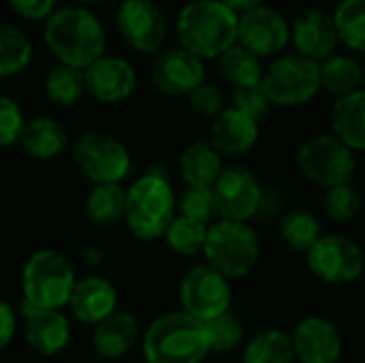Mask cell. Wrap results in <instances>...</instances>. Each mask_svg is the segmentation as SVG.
Here are the masks:
<instances>
[{
    "instance_id": "7c38bea8",
    "label": "cell",
    "mask_w": 365,
    "mask_h": 363,
    "mask_svg": "<svg viewBox=\"0 0 365 363\" xmlns=\"http://www.w3.org/2000/svg\"><path fill=\"white\" fill-rule=\"evenodd\" d=\"M218 218L248 223L263 203V188L257 175L246 167H227L214 184Z\"/></svg>"
},
{
    "instance_id": "6da1fadb",
    "label": "cell",
    "mask_w": 365,
    "mask_h": 363,
    "mask_svg": "<svg viewBox=\"0 0 365 363\" xmlns=\"http://www.w3.org/2000/svg\"><path fill=\"white\" fill-rule=\"evenodd\" d=\"M49 51L60 64L86 71L105 56L107 32L101 19L83 6L56 9L43 30Z\"/></svg>"
},
{
    "instance_id": "e0dca14e",
    "label": "cell",
    "mask_w": 365,
    "mask_h": 363,
    "mask_svg": "<svg viewBox=\"0 0 365 363\" xmlns=\"http://www.w3.org/2000/svg\"><path fill=\"white\" fill-rule=\"evenodd\" d=\"M86 90L98 103H122L137 88V73L133 64L120 56H103L86 71Z\"/></svg>"
},
{
    "instance_id": "836d02e7",
    "label": "cell",
    "mask_w": 365,
    "mask_h": 363,
    "mask_svg": "<svg viewBox=\"0 0 365 363\" xmlns=\"http://www.w3.org/2000/svg\"><path fill=\"white\" fill-rule=\"evenodd\" d=\"M207 229H210L207 225L178 214L165 233V242L173 252L184 255V257H192V255L203 252L205 240H207Z\"/></svg>"
},
{
    "instance_id": "5b68a950",
    "label": "cell",
    "mask_w": 365,
    "mask_h": 363,
    "mask_svg": "<svg viewBox=\"0 0 365 363\" xmlns=\"http://www.w3.org/2000/svg\"><path fill=\"white\" fill-rule=\"evenodd\" d=\"M77 285L71 261L49 248L36 250L28 257L21 270L24 304L43 310H62L68 306Z\"/></svg>"
},
{
    "instance_id": "8d00e7d4",
    "label": "cell",
    "mask_w": 365,
    "mask_h": 363,
    "mask_svg": "<svg viewBox=\"0 0 365 363\" xmlns=\"http://www.w3.org/2000/svg\"><path fill=\"white\" fill-rule=\"evenodd\" d=\"M178 210H180V216L203 223L207 227L214 225L218 218V210H216L212 188H190L188 186L178 201Z\"/></svg>"
},
{
    "instance_id": "8992f818",
    "label": "cell",
    "mask_w": 365,
    "mask_h": 363,
    "mask_svg": "<svg viewBox=\"0 0 365 363\" xmlns=\"http://www.w3.org/2000/svg\"><path fill=\"white\" fill-rule=\"evenodd\" d=\"M203 255L207 265L229 280L248 276L261 257V242L248 223L218 218L207 229Z\"/></svg>"
},
{
    "instance_id": "7bdbcfd3",
    "label": "cell",
    "mask_w": 365,
    "mask_h": 363,
    "mask_svg": "<svg viewBox=\"0 0 365 363\" xmlns=\"http://www.w3.org/2000/svg\"><path fill=\"white\" fill-rule=\"evenodd\" d=\"M227 6H231L235 13H248V11H252V9H257V6H261L263 4V0H222Z\"/></svg>"
},
{
    "instance_id": "4dcf8cb0",
    "label": "cell",
    "mask_w": 365,
    "mask_h": 363,
    "mask_svg": "<svg viewBox=\"0 0 365 363\" xmlns=\"http://www.w3.org/2000/svg\"><path fill=\"white\" fill-rule=\"evenodd\" d=\"M83 92H88L83 71L66 64H56L53 68H49L45 77V94L51 103L71 107L83 96Z\"/></svg>"
},
{
    "instance_id": "ffe728a7",
    "label": "cell",
    "mask_w": 365,
    "mask_h": 363,
    "mask_svg": "<svg viewBox=\"0 0 365 363\" xmlns=\"http://www.w3.org/2000/svg\"><path fill=\"white\" fill-rule=\"evenodd\" d=\"M259 122L235 107H225L212 122L210 143L225 156L235 158L250 152L259 141Z\"/></svg>"
},
{
    "instance_id": "ba28073f",
    "label": "cell",
    "mask_w": 365,
    "mask_h": 363,
    "mask_svg": "<svg viewBox=\"0 0 365 363\" xmlns=\"http://www.w3.org/2000/svg\"><path fill=\"white\" fill-rule=\"evenodd\" d=\"M263 86L274 105L302 107L321 90V64L297 51L284 53L265 68Z\"/></svg>"
},
{
    "instance_id": "74e56055",
    "label": "cell",
    "mask_w": 365,
    "mask_h": 363,
    "mask_svg": "<svg viewBox=\"0 0 365 363\" xmlns=\"http://www.w3.org/2000/svg\"><path fill=\"white\" fill-rule=\"evenodd\" d=\"M233 107L244 111L246 116L255 118L257 122H261L263 118L269 116L274 103L263 86L261 83H255V86H246V88H235L233 90Z\"/></svg>"
},
{
    "instance_id": "603a6c76",
    "label": "cell",
    "mask_w": 365,
    "mask_h": 363,
    "mask_svg": "<svg viewBox=\"0 0 365 363\" xmlns=\"http://www.w3.org/2000/svg\"><path fill=\"white\" fill-rule=\"evenodd\" d=\"M222 171V154L210 141H192L180 154V173L190 188H214Z\"/></svg>"
},
{
    "instance_id": "b9f144b4",
    "label": "cell",
    "mask_w": 365,
    "mask_h": 363,
    "mask_svg": "<svg viewBox=\"0 0 365 363\" xmlns=\"http://www.w3.org/2000/svg\"><path fill=\"white\" fill-rule=\"evenodd\" d=\"M15 329H17V317H15V310L0 300V353L11 344L13 336H15Z\"/></svg>"
},
{
    "instance_id": "44dd1931",
    "label": "cell",
    "mask_w": 365,
    "mask_h": 363,
    "mask_svg": "<svg viewBox=\"0 0 365 363\" xmlns=\"http://www.w3.org/2000/svg\"><path fill=\"white\" fill-rule=\"evenodd\" d=\"M68 308L77 321L98 325L118 310V291L109 280L98 276L77 280L68 300Z\"/></svg>"
},
{
    "instance_id": "d6986e66",
    "label": "cell",
    "mask_w": 365,
    "mask_h": 363,
    "mask_svg": "<svg viewBox=\"0 0 365 363\" xmlns=\"http://www.w3.org/2000/svg\"><path fill=\"white\" fill-rule=\"evenodd\" d=\"M24 338L32 351L45 357L62 353L71 342V323L62 310H43L24 304Z\"/></svg>"
},
{
    "instance_id": "277c9868",
    "label": "cell",
    "mask_w": 365,
    "mask_h": 363,
    "mask_svg": "<svg viewBox=\"0 0 365 363\" xmlns=\"http://www.w3.org/2000/svg\"><path fill=\"white\" fill-rule=\"evenodd\" d=\"M207 353L203 323L184 310L158 317L143 334L145 363H203Z\"/></svg>"
},
{
    "instance_id": "9a60e30c",
    "label": "cell",
    "mask_w": 365,
    "mask_h": 363,
    "mask_svg": "<svg viewBox=\"0 0 365 363\" xmlns=\"http://www.w3.org/2000/svg\"><path fill=\"white\" fill-rule=\"evenodd\" d=\"M150 79L152 86L167 96H188L205 81V64L184 47H171L156 56Z\"/></svg>"
},
{
    "instance_id": "52a82bcc",
    "label": "cell",
    "mask_w": 365,
    "mask_h": 363,
    "mask_svg": "<svg viewBox=\"0 0 365 363\" xmlns=\"http://www.w3.org/2000/svg\"><path fill=\"white\" fill-rule=\"evenodd\" d=\"M297 167L306 180L327 190L340 184H351L357 163L353 150L346 148L334 133H321L299 145Z\"/></svg>"
},
{
    "instance_id": "7a4b0ae2",
    "label": "cell",
    "mask_w": 365,
    "mask_h": 363,
    "mask_svg": "<svg viewBox=\"0 0 365 363\" xmlns=\"http://www.w3.org/2000/svg\"><path fill=\"white\" fill-rule=\"evenodd\" d=\"M240 13L222 0H192L182 6L175 34L180 47L201 60H218L237 43Z\"/></svg>"
},
{
    "instance_id": "f6af8a7d",
    "label": "cell",
    "mask_w": 365,
    "mask_h": 363,
    "mask_svg": "<svg viewBox=\"0 0 365 363\" xmlns=\"http://www.w3.org/2000/svg\"><path fill=\"white\" fill-rule=\"evenodd\" d=\"M364 88H365V64H364Z\"/></svg>"
},
{
    "instance_id": "4fadbf2b",
    "label": "cell",
    "mask_w": 365,
    "mask_h": 363,
    "mask_svg": "<svg viewBox=\"0 0 365 363\" xmlns=\"http://www.w3.org/2000/svg\"><path fill=\"white\" fill-rule=\"evenodd\" d=\"M115 24L122 39L139 53H156L167 39V19L154 0H122Z\"/></svg>"
},
{
    "instance_id": "7402d4cb",
    "label": "cell",
    "mask_w": 365,
    "mask_h": 363,
    "mask_svg": "<svg viewBox=\"0 0 365 363\" xmlns=\"http://www.w3.org/2000/svg\"><path fill=\"white\" fill-rule=\"evenodd\" d=\"M139 338V323L126 310H115L105 321L94 325L92 332V347L105 359H120L124 357Z\"/></svg>"
},
{
    "instance_id": "ac0fdd59",
    "label": "cell",
    "mask_w": 365,
    "mask_h": 363,
    "mask_svg": "<svg viewBox=\"0 0 365 363\" xmlns=\"http://www.w3.org/2000/svg\"><path fill=\"white\" fill-rule=\"evenodd\" d=\"M291 41L299 56L325 62L334 56L340 39L334 24V17L323 9H308L291 24Z\"/></svg>"
},
{
    "instance_id": "60d3db41",
    "label": "cell",
    "mask_w": 365,
    "mask_h": 363,
    "mask_svg": "<svg viewBox=\"0 0 365 363\" xmlns=\"http://www.w3.org/2000/svg\"><path fill=\"white\" fill-rule=\"evenodd\" d=\"M56 2L58 0H9L11 9L24 17V19H49V15L56 11Z\"/></svg>"
},
{
    "instance_id": "9c48e42d",
    "label": "cell",
    "mask_w": 365,
    "mask_h": 363,
    "mask_svg": "<svg viewBox=\"0 0 365 363\" xmlns=\"http://www.w3.org/2000/svg\"><path fill=\"white\" fill-rule=\"evenodd\" d=\"M75 163L94 184H120L130 173L126 145L103 131H88L75 141Z\"/></svg>"
},
{
    "instance_id": "4316f807",
    "label": "cell",
    "mask_w": 365,
    "mask_h": 363,
    "mask_svg": "<svg viewBox=\"0 0 365 363\" xmlns=\"http://www.w3.org/2000/svg\"><path fill=\"white\" fill-rule=\"evenodd\" d=\"M126 188L122 184H94L86 199V216L98 227H109L124 220Z\"/></svg>"
},
{
    "instance_id": "d590c367",
    "label": "cell",
    "mask_w": 365,
    "mask_h": 363,
    "mask_svg": "<svg viewBox=\"0 0 365 363\" xmlns=\"http://www.w3.org/2000/svg\"><path fill=\"white\" fill-rule=\"evenodd\" d=\"M323 210L325 214L336 223H349L353 220L361 210V197L355 190L353 184H340L334 188H327L323 195Z\"/></svg>"
},
{
    "instance_id": "d4e9b609",
    "label": "cell",
    "mask_w": 365,
    "mask_h": 363,
    "mask_svg": "<svg viewBox=\"0 0 365 363\" xmlns=\"http://www.w3.org/2000/svg\"><path fill=\"white\" fill-rule=\"evenodd\" d=\"M331 131L353 152H365V88L336 101Z\"/></svg>"
},
{
    "instance_id": "f546056e",
    "label": "cell",
    "mask_w": 365,
    "mask_h": 363,
    "mask_svg": "<svg viewBox=\"0 0 365 363\" xmlns=\"http://www.w3.org/2000/svg\"><path fill=\"white\" fill-rule=\"evenodd\" d=\"M280 235H282L284 244L291 250L308 252L323 237V231H321L319 218L312 212L295 208V210H289L282 216V220H280Z\"/></svg>"
},
{
    "instance_id": "2e32d148",
    "label": "cell",
    "mask_w": 365,
    "mask_h": 363,
    "mask_svg": "<svg viewBox=\"0 0 365 363\" xmlns=\"http://www.w3.org/2000/svg\"><path fill=\"white\" fill-rule=\"evenodd\" d=\"M291 340L299 363H338L342 357V336L325 317H308L299 321Z\"/></svg>"
},
{
    "instance_id": "8fae6325",
    "label": "cell",
    "mask_w": 365,
    "mask_h": 363,
    "mask_svg": "<svg viewBox=\"0 0 365 363\" xmlns=\"http://www.w3.org/2000/svg\"><path fill=\"white\" fill-rule=\"evenodd\" d=\"M182 310L192 319L205 323L229 312L233 302L231 280L212 265H195L180 282Z\"/></svg>"
},
{
    "instance_id": "1f68e13d",
    "label": "cell",
    "mask_w": 365,
    "mask_h": 363,
    "mask_svg": "<svg viewBox=\"0 0 365 363\" xmlns=\"http://www.w3.org/2000/svg\"><path fill=\"white\" fill-rule=\"evenodd\" d=\"M32 62L30 39L11 24H0V77L21 73Z\"/></svg>"
},
{
    "instance_id": "ab89813d",
    "label": "cell",
    "mask_w": 365,
    "mask_h": 363,
    "mask_svg": "<svg viewBox=\"0 0 365 363\" xmlns=\"http://www.w3.org/2000/svg\"><path fill=\"white\" fill-rule=\"evenodd\" d=\"M188 105L195 113L203 116V118H216L222 109H225V98H222V90L212 83V81H203L199 88H195L188 96Z\"/></svg>"
},
{
    "instance_id": "5bb4252c",
    "label": "cell",
    "mask_w": 365,
    "mask_h": 363,
    "mask_svg": "<svg viewBox=\"0 0 365 363\" xmlns=\"http://www.w3.org/2000/svg\"><path fill=\"white\" fill-rule=\"evenodd\" d=\"M291 41V24L274 6L261 4L240 15L237 43L259 58L280 53Z\"/></svg>"
},
{
    "instance_id": "d6a6232c",
    "label": "cell",
    "mask_w": 365,
    "mask_h": 363,
    "mask_svg": "<svg viewBox=\"0 0 365 363\" xmlns=\"http://www.w3.org/2000/svg\"><path fill=\"white\" fill-rule=\"evenodd\" d=\"M331 17L340 43L365 53V0H340Z\"/></svg>"
},
{
    "instance_id": "f1b7e54d",
    "label": "cell",
    "mask_w": 365,
    "mask_h": 363,
    "mask_svg": "<svg viewBox=\"0 0 365 363\" xmlns=\"http://www.w3.org/2000/svg\"><path fill=\"white\" fill-rule=\"evenodd\" d=\"M295 359L291 334L267 329L248 340L242 363H295Z\"/></svg>"
},
{
    "instance_id": "30bf717a",
    "label": "cell",
    "mask_w": 365,
    "mask_h": 363,
    "mask_svg": "<svg viewBox=\"0 0 365 363\" xmlns=\"http://www.w3.org/2000/svg\"><path fill=\"white\" fill-rule=\"evenodd\" d=\"M306 263L312 276L321 282L342 287L355 282L365 270V255L361 246L346 235H323L308 252Z\"/></svg>"
},
{
    "instance_id": "484cf974",
    "label": "cell",
    "mask_w": 365,
    "mask_h": 363,
    "mask_svg": "<svg viewBox=\"0 0 365 363\" xmlns=\"http://www.w3.org/2000/svg\"><path fill=\"white\" fill-rule=\"evenodd\" d=\"M364 88V64L351 56H331L321 62V90L344 98Z\"/></svg>"
},
{
    "instance_id": "ee69618b",
    "label": "cell",
    "mask_w": 365,
    "mask_h": 363,
    "mask_svg": "<svg viewBox=\"0 0 365 363\" xmlns=\"http://www.w3.org/2000/svg\"><path fill=\"white\" fill-rule=\"evenodd\" d=\"M77 2H81V4H92V2H101V0H77Z\"/></svg>"
},
{
    "instance_id": "e575fe53",
    "label": "cell",
    "mask_w": 365,
    "mask_h": 363,
    "mask_svg": "<svg viewBox=\"0 0 365 363\" xmlns=\"http://www.w3.org/2000/svg\"><path fill=\"white\" fill-rule=\"evenodd\" d=\"M203 327H205L210 353L235 351L244 340V327L231 312H225V315H220V317H216L212 321H205Z\"/></svg>"
},
{
    "instance_id": "f35d334b",
    "label": "cell",
    "mask_w": 365,
    "mask_h": 363,
    "mask_svg": "<svg viewBox=\"0 0 365 363\" xmlns=\"http://www.w3.org/2000/svg\"><path fill=\"white\" fill-rule=\"evenodd\" d=\"M24 128L26 118L21 107L9 96H0V148H11L19 143Z\"/></svg>"
},
{
    "instance_id": "3957f363",
    "label": "cell",
    "mask_w": 365,
    "mask_h": 363,
    "mask_svg": "<svg viewBox=\"0 0 365 363\" xmlns=\"http://www.w3.org/2000/svg\"><path fill=\"white\" fill-rule=\"evenodd\" d=\"M178 210L175 193L160 171H148L126 188L124 223L143 242L165 237Z\"/></svg>"
},
{
    "instance_id": "cb8c5ba5",
    "label": "cell",
    "mask_w": 365,
    "mask_h": 363,
    "mask_svg": "<svg viewBox=\"0 0 365 363\" xmlns=\"http://www.w3.org/2000/svg\"><path fill=\"white\" fill-rule=\"evenodd\" d=\"M24 152L36 160H51L68 145V131L62 122L49 116H38L26 122L19 139Z\"/></svg>"
},
{
    "instance_id": "83f0119b",
    "label": "cell",
    "mask_w": 365,
    "mask_h": 363,
    "mask_svg": "<svg viewBox=\"0 0 365 363\" xmlns=\"http://www.w3.org/2000/svg\"><path fill=\"white\" fill-rule=\"evenodd\" d=\"M218 73L225 81H229L233 88H246L263 81V64L261 58L235 43L231 49H227L218 58Z\"/></svg>"
}]
</instances>
